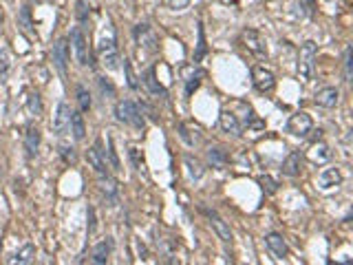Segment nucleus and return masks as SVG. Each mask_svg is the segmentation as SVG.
Segmentation results:
<instances>
[{
	"label": "nucleus",
	"mask_w": 353,
	"mask_h": 265,
	"mask_svg": "<svg viewBox=\"0 0 353 265\" xmlns=\"http://www.w3.org/2000/svg\"><path fill=\"white\" fill-rule=\"evenodd\" d=\"M113 239L110 237H106V241H100L97 245L93 248V263H97V265H104L106 261H108V256H110V252H113Z\"/></svg>",
	"instance_id": "nucleus-18"
},
{
	"label": "nucleus",
	"mask_w": 353,
	"mask_h": 265,
	"mask_svg": "<svg viewBox=\"0 0 353 265\" xmlns=\"http://www.w3.org/2000/svg\"><path fill=\"white\" fill-rule=\"evenodd\" d=\"M115 120L122 122V124H130V126H135V128L146 126L142 110H139V106L130 100H120L115 104Z\"/></svg>",
	"instance_id": "nucleus-2"
},
{
	"label": "nucleus",
	"mask_w": 353,
	"mask_h": 265,
	"mask_svg": "<svg viewBox=\"0 0 353 265\" xmlns=\"http://www.w3.org/2000/svg\"><path fill=\"white\" fill-rule=\"evenodd\" d=\"M179 135H181V139H183V142H186L188 146H192V144H194V139L188 135V128H186V124H179Z\"/></svg>",
	"instance_id": "nucleus-39"
},
{
	"label": "nucleus",
	"mask_w": 353,
	"mask_h": 265,
	"mask_svg": "<svg viewBox=\"0 0 353 265\" xmlns=\"http://www.w3.org/2000/svg\"><path fill=\"white\" fill-rule=\"evenodd\" d=\"M27 110L31 117H38L42 113V100L38 93H29L27 95Z\"/></svg>",
	"instance_id": "nucleus-27"
},
{
	"label": "nucleus",
	"mask_w": 353,
	"mask_h": 265,
	"mask_svg": "<svg viewBox=\"0 0 353 265\" xmlns=\"http://www.w3.org/2000/svg\"><path fill=\"white\" fill-rule=\"evenodd\" d=\"M311 128H313L311 117H309L307 113H303V110L293 113L289 117V122H287V130H289L291 135H296V137H307L309 132H311Z\"/></svg>",
	"instance_id": "nucleus-7"
},
{
	"label": "nucleus",
	"mask_w": 353,
	"mask_h": 265,
	"mask_svg": "<svg viewBox=\"0 0 353 265\" xmlns=\"http://www.w3.org/2000/svg\"><path fill=\"white\" fill-rule=\"evenodd\" d=\"M144 84L148 86V91H150L152 95H157V98H166V95H168V91L159 84V80L154 78V69H148V71H146V75H144Z\"/></svg>",
	"instance_id": "nucleus-21"
},
{
	"label": "nucleus",
	"mask_w": 353,
	"mask_h": 265,
	"mask_svg": "<svg viewBox=\"0 0 353 265\" xmlns=\"http://www.w3.org/2000/svg\"><path fill=\"white\" fill-rule=\"evenodd\" d=\"M71 132L73 137L77 139H84L86 135V124H84V117H82V110H71Z\"/></svg>",
	"instance_id": "nucleus-20"
},
{
	"label": "nucleus",
	"mask_w": 353,
	"mask_h": 265,
	"mask_svg": "<svg viewBox=\"0 0 353 265\" xmlns=\"http://www.w3.org/2000/svg\"><path fill=\"white\" fill-rule=\"evenodd\" d=\"M205 215H208V219H210V225L214 228V232H217V237L223 241V243H232L234 241V237H232V230H230V225L225 223L223 219H221L217 212H212V210H205Z\"/></svg>",
	"instance_id": "nucleus-11"
},
{
	"label": "nucleus",
	"mask_w": 353,
	"mask_h": 265,
	"mask_svg": "<svg viewBox=\"0 0 353 265\" xmlns=\"http://www.w3.org/2000/svg\"><path fill=\"white\" fill-rule=\"evenodd\" d=\"M51 128H53L55 135H66L71 130V106L66 102H60L55 108V115L51 120Z\"/></svg>",
	"instance_id": "nucleus-6"
},
{
	"label": "nucleus",
	"mask_w": 353,
	"mask_h": 265,
	"mask_svg": "<svg viewBox=\"0 0 353 265\" xmlns=\"http://www.w3.org/2000/svg\"><path fill=\"white\" fill-rule=\"evenodd\" d=\"M132 35H135V40H137V44L142 49L150 51V53H154V51H157V38H154L152 29L148 25H137L135 31H132Z\"/></svg>",
	"instance_id": "nucleus-9"
},
{
	"label": "nucleus",
	"mask_w": 353,
	"mask_h": 265,
	"mask_svg": "<svg viewBox=\"0 0 353 265\" xmlns=\"http://www.w3.org/2000/svg\"><path fill=\"white\" fill-rule=\"evenodd\" d=\"M77 104H80V110L82 113H86V110H91V93L86 91L84 86H77Z\"/></svg>",
	"instance_id": "nucleus-32"
},
{
	"label": "nucleus",
	"mask_w": 353,
	"mask_h": 265,
	"mask_svg": "<svg viewBox=\"0 0 353 265\" xmlns=\"http://www.w3.org/2000/svg\"><path fill=\"white\" fill-rule=\"evenodd\" d=\"M97 84H100V91L104 93L106 98H115V86H113V82H110V80L100 78V80H97Z\"/></svg>",
	"instance_id": "nucleus-35"
},
{
	"label": "nucleus",
	"mask_w": 353,
	"mask_h": 265,
	"mask_svg": "<svg viewBox=\"0 0 353 265\" xmlns=\"http://www.w3.org/2000/svg\"><path fill=\"white\" fill-rule=\"evenodd\" d=\"M53 62L57 71L66 78V64H69V49H66V40H57L53 44Z\"/></svg>",
	"instance_id": "nucleus-17"
},
{
	"label": "nucleus",
	"mask_w": 353,
	"mask_h": 265,
	"mask_svg": "<svg viewBox=\"0 0 353 265\" xmlns=\"http://www.w3.org/2000/svg\"><path fill=\"white\" fill-rule=\"evenodd\" d=\"M71 44H73V53H75V60L86 66V64H93L91 62V53H88V42H86V35L82 31V27H75L71 31Z\"/></svg>",
	"instance_id": "nucleus-5"
},
{
	"label": "nucleus",
	"mask_w": 353,
	"mask_h": 265,
	"mask_svg": "<svg viewBox=\"0 0 353 265\" xmlns=\"http://www.w3.org/2000/svg\"><path fill=\"white\" fill-rule=\"evenodd\" d=\"M344 78H347V82H351V47L344 51Z\"/></svg>",
	"instance_id": "nucleus-37"
},
{
	"label": "nucleus",
	"mask_w": 353,
	"mask_h": 265,
	"mask_svg": "<svg viewBox=\"0 0 353 265\" xmlns=\"http://www.w3.org/2000/svg\"><path fill=\"white\" fill-rule=\"evenodd\" d=\"M205 51H208V44H205V31L203 25H199V42H197V51H194V62H201Z\"/></svg>",
	"instance_id": "nucleus-30"
},
{
	"label": "nucleus",
	"mask_w": 353,
	"mask_h": 265,
	"mask_svg": "<svg viewBox=\"0 0 353 265\" xmlns=\"http://www.w3.org/2000/svg\"><path fill=\"white\" fill-rule=\"evenodd\" d=\"M77 18H80V22H86V18H88V9H86L84 0H77Z\"/></svg>",
	"instance_id": "nucleus-38"
},
{
	"label": "nucleus",
	"mask_w": 353,
	"mask_h": 265,
	"mask_svg": "<svg viewBox=\"0 0 353 265\" xmlns=\"http://www.w3.org/2000/svg\"><path fill=\"white\" fill-rule=\"evenodd\" d=\"M33 256H35V248L31 245V243H27L25 248H20L16 256H11L9 263H20V265H25V263H31L33 261Z\"/></svg>",
	"instance_id": "nucleus-23"
},
{
	"label": "nucleus",
	"mask_w": 353,
	"mask_h": 265,
	"mask_svg": "<svg viewBox=\"0 0 353 265\" xmlns=\"http://www.w3.org/2000/svg\"><path fill=\"white\" fill-rule=\"evenodd\" d=\"M316 58H318V44L313 40H307L303 47H300V55H298V78L303 82H309L316 71Z\"/></svg>",
	"instance_id": "nucleus-1"
},
{
	"label": "nucleus",
	"mask_w": 353,
	"mask_h": 265,
	"mask_svg": "<svg viewBox=\"0 0 353 265\" xmlns=\"http://www.w3.org/2000/svg\"><path fill=\"white\" fill-rule=\"evenodd\" d=\"M130 159H132V164H135V168L144 166V159H139V150L137 148H130Z\"/></svg>",
	"instance_id": "nucleus-41"
},
{
	"label": "nucleus",
	"mask_w": 353,
	"mask_h": 265,
	"mask_svg": "<svg viewBox=\"0 0 353 265\" xmlns=\"http://www.w3.org/2000/svg\"><path fill=\"white\" fill-rule=\"evenodd\" d=\"M219 124H221V128H223V132H227V135H232V137H241L243 135V128H241V122L237 120V115L232 113V110H227L223 108L221 110V115H219Z\"/></svg>",
	"instance_id": "nucleus-10"
},
{
	"label": "nucleus",
	"mask_w": 353,
	"mask_h": 265,
	"mask_svg": "<svg viewBox=\"0 0 353 265\" xmlns=\"http://www.w3.org/2000/svg\"><path fill=\"white\" fill-rule=\"evenodd\" d=\"M9 69H11V53L9 49H0V80L7 82V75H9Z\"/></svg>",
	"instance_id": "nucleus-26"
},
{
	"label": "nucleus",
	"mask_w": 353,
	"mask_h": 265,
	"mask_svg": "<svg viewBox=\"0 0 353 265\" xmlns=\"http://www.w3.org/2000/svg\"><path fill=\"white\" fill-rule=\"evenodd\" d=\"M25 148H27V155L29 157H35V153L40 148V130L29 126L27 132H25Z\"/></svg>",
	"instance_id": "nucleus-19"
},
{
	"label": "nucleus",
	"mask_w": 353,
	"mask_h": 265,
	"mask_svg": "<svg viewBox=\"0 0 353 265\" xmlns=\"http://www.w3.org/2000/svg\"><path fill=\"white\" fill-rule=\"evenodd\" d=\"M265 245H267V250L276 256V259H285L287 252H289V250H287L285 239L278 232H269L267 237H265Z\"/></svg>",
	"instance_id": "nucleus-13"
},
{
	"label": "nucleus",
	"mask_w": 353,
	"mask_h": 265,
	"mask_svg": "<svg viewBox=\"0 0 353 265\" xmlns=\"http://www.w3.org/2000/svg\"><path fill=\"white\" fill-rule=\"evenodd\" d=\"M170 3V7L174 11H181V9H186V7L190 5V0H168Z\"/></svg>",
	"instance_id": "nucleus-40"
},
{
	"label": "nucleus",
	"mask_w": 353,
	"mask_h": 265,
	"mask_svg": "<svg viewBox=\"0 0 353 265\" xmlns=\"http://www.w3.org/2000/svg\"><path fill=\"white\" fill-rule=\"evenodd\" d=\"M241 40L245 44L247 51H252L256 58H267V40H265V35L261 31H256V29H245V31L241 33Z\"/></svg>",
	"instance_id": "nucleus-4"
},
{
	"label": "nucleus",
	"mask_w": 353,
	"mask_h": 265,
	"mask_svg": "<svg viewBox=\"0 0 353 265\" xmlns=\"http://www.w3.org/2000/svg\"><path fill=\"white\" fill-rule=\"evenodd\" d=\"M20 20L25 22V31H31V22H29V9H22Z\"/></svg>",
	"instance_id": "nucleus-42"
},
{
	"label": "nucleus",
	"mask_w": 353,
	"mask_h": 265,
	"mask_svg": "<svg viewBox=\"0 0 353 265\" xmlns=\"http://www.w3.org/2000/svg\"><path fill=\"white\" fill-rule=\"evenodd\" d=\"M186 166H188V173L192 179H201L203 177V166H201V161L194 159L192 155H186Z\"/></svg>",
	"instance_id": "nucleus-29"
},
{
	"label": "nucleus",
	"mask_w": 353,
	"mask_h": 265,
	"mask_svg": "<svg viewBox=\"0 0 353 265\" xmlns=\"http://www.w3.org/2000/svg\"><path fill=\"white\" fill-rule=\"evenodd\" d=\"M183 73V80H186V95H192L199 84H201V71H197L194 69V64H186L181 69Z\"/></svg>",
	"instance_id": "nucleus-16"
},
{
	"label": "nucleus",
	"mask_w": 353,
	"mask_h": 265,
	"mask_svg": "<svg viewBox=\"0 0 353 265\" xmlns=\"http://www.w3.org/2000/svg\"><path fill=\"white\" fill-rule=\"evenodd\" d=\"M259 183H261V188H263L267 195H274L276 190H278V181H276V179H271L269 175H263V177H259Z\"/></svg>",
	"instance_id": "nucleus-33"
},
{
	"label": "nucleus",
	"mask_w": 353,
	"mask_h": 265,
	"mask_svg": "<svg viewBox=\"0 0 353 265\" xmlns=\"http://www.w3.org/2000/svg\"><path fill=\"white\" fill-rule=\"evenodd\" d=\"M300 153H291L289 157H287L285 161H283V175H287V177H298L300 175Z\"/></svg>",
	"instance_id": "nucleus-22"
},
{
	"label": "nucleus",
	"mask_w": 353,
	"mask_h": 265,
	"mask_svg": "<svg viewBox=\"0 0 353 265\" xmlns=\"http://www.w3.org/2000/svg\"><path fill=\"white\" fill-rule=\"evenodd\" d=\"M340 181H342V173H340V168H336V166L322 168V173L318 175V183H320L322 190L334 188V186H338Z\"/></svg>",
	"instance_id": "nucleus-14"
},
{
	"label": "nucleus",
	"mask_w": 353,
	"mask_h": 265,
	"mask_svg": "<svg viewBox=\"0 0 353 265\" xmlns=\"http://www.w3.org/2000/svg\"><path fill=\"white\" fill-rule=\"evenodd\" d=\"M124 75H126V84L130 86V88H137L139 84H137V78H135V73H132V66H130V60L128 58H124Z\"/></svg>",
	"instance_id": "nucleus-34"
},
{
	"label": "nucleus",
	"mask_w": 353,
	"mask_h": 265,
	"mask_svg": "<svg viewBox=\"0 0 353 265\" xmlns=\"http://www.w3.org/2000/svg\"><path fill=\"white\" fill-rule=\"evenodd\" d=\"M88 157V164H91L95 171H97V175H108V168H106V155L104 150H100V142H95L93 148H88L86 153Z\"/></svg>",
	"instance_id": "nucleus-15"
},
{
	"label": "nucleus",
	"mask_w": 353,
	"mask_h": 265,
	"mask_svg": "<svg viewBox=\"0 0 353 265\" xmlns=\"http://www.w3.org/2000/svg\"><path fill=\"white\" fill-rule=\"evenodd\" d=\"M60 155H62V159L66 161V164H75V148H71V146H66V144H62L60 146Z\"/></svg>",
	"instance_id": "nucleus-36"
},
{
	"label": "nucleus",
	"mask_w": 353,
	"mask_h": 265,
	"mask_svg": "<svg viewBox=\"0 0 353 265\" xmlns=\"http://www.w3.org/2000/svg\"><path fill=\"white\" fill-rule=\"evenodd\" d=\"M106 144H108V159H110V166H113V171H122L120 157H117V150H115L113 135H106Z\"/></svg>",
	"instance_id": "nucleus-31"
},
{
	"label": "nucleus",
	"mask_w": 353,
	"mask_h": 265,
	"mask_svg": "<svg viewBox=\"0 0 353 265\" xmlns=\"http://www.w3.org/2000/svg\"><path fill=\"white\" fill-rule=\"evenodd\" d=\"M252 82L259 93H269V91H274V86H276V78H274V73L269 69H265V66H254Z\"/></svg>",
	"instance_id": "nucleus-8"
},
{
	"label": "nucleus",
	"mask_w": 353,
	"mask_h": 265,
	"mask_svg": "<svg viewBox=\"0 0 353 265\" xmlns=\"http://www.w3.org/2000/svg\"><path fill=\"white\" fill-rule=\"evenodd\" d=\"M309 157H311L313 161H318V164H322V161H329L331 159V150L327 144H313L311 153H309Z\"/></svg>",
	"instance_id": "nucleus-24"
},
{
	"label": "nucleus",
	"mask_w": 353,
	"mask_h": 265,
	"mask_svg": "<svg viewBox=\"0 0 353 265\" xmlns=\"http://www.w3.org/2000/svg\"><path fill=\"white\" fill-rule=\"evenodd\" d=\"M208 161L212 166H217V168H223L227 164V155L223 148H210L208 150Z\"/></svg>",
	"instance_id": "nucleus-28"
},
{
	"label": "nucleus",
	"mask_w": 353,
	"mask_h": 265,
	"mask_svg": "<svg viewBox=\"0 0 353 265\" xmlns=\"http://www.w3.org/2000/svg\"><path fill=\"white\" fill-rule=\"evenodd\" d=\"M97 53L102 58V62H104V66L108 71H117L120 69V51H117V40H115V33L110 31L108 35H102V40L97 44Z\"/></svg>",
	"instance_id": "nucleus-3"
},
{
	"label": "nucleus",
	"mask_w": 353,
	"mask_h": 265,
	"mask_svg": "<svg viewBox=\"0 0 353 265\" xmlns=\"http://www.w3.org/2000/svg\"><path fill=\"white\" fill-rule=\"evenodd\" d=\"M338 100H340V93H338L336 86H327V88H320L318 93H316L313 102L322 108H334L338 106Z\"/></svg>",
	"instance_id": "nucleus-12"
},
{
	"label": "nucleus",
	"mask_w": 353,
	"mask_h": 265,
	"mask_svg": "<svg viewBox=\"0 0 353 265\" xmlns=\"http://www.w3.org/2000/svg\"><path fill=\"white\" fill-rule=\"evenodd\" d=\"M100 188H102V193H104L108 199H115V195H117V183H115L113 177L100 175Z\"/></svg>",
	"instance_id": "nucleus-25"
}]
</instances>
